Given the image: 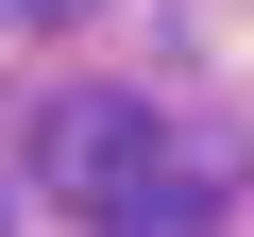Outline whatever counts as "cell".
Returning <instances> with one entry per match:
<instances>
[{
    "label": "cell",
    "mask_w": 254,
    "mask_h": 237,
    "mask_svg": "<svg viewBox=\"0 0 254 237\" xmlns=\"http://www.w3.org/2000/svg\"><path fill=\"white\" fill-rule=\"evenodd\" d=\"M51 186L85 203V237H220L237 170L203 118H153V102H68L51 118Z\"/></svg>",
    "instance_id": "6da1fadb"
},
{
    "label": "cell",
    "mask_w": 254,
    "mask_h": 237,
    "mask_svg": "<svg viewBox=\"0 0 254 237\" xmlns=\"http://www.w3.org/2000/svg\"><path fill=\"white\" fill-rule=\"evenodd\" d=\"M0 220H17V203H0Z\"/></svg>",
    "instance_id": "7a4b0ae2"
}]
</instances>
